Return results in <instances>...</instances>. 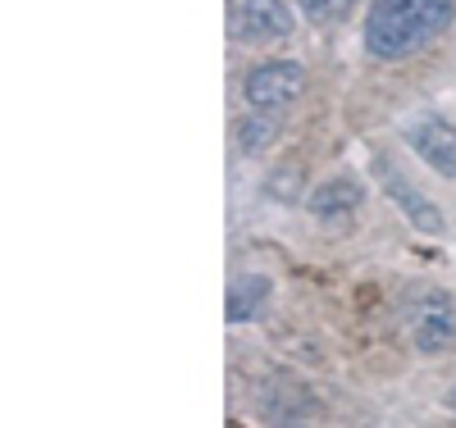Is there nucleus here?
<instances>
[{"label":"nucleus","mask_w":456,"mask_h":428,"mask_svg":"<svg viewBox=\"0 0 456 428\" xmlns=\"http://www.w3.org/2000/svg\"><path fill=\"white\" fill-rule=\"evenodd\" d=\"M456 0H374L365 14V51L374 60H406L452 23Z\"/></svg>","instance_id":"f257e3e1"},{"label":"nucleus","mask_w":456,"mask_h":428,"mask_svg":"<svg viewBox=\"0 0 456 428\" xmlns=\"http://www.w3.org/2000/svg\"><path fill=\"white\" fill-rule=\"evenodd\" d=\"M406 333L420 356H447L456 346V301L443 287H420L406 305Z\"/></svg>","instance_id":"f03ea898"},{"label":"nucleus","mask_w":456,"mask_h":428,"mask_svg":"<svg viewBox=\"0 0 456 428\" xmlns=\"http://www.w3.org/2000/svg\"><path fill=\"white\" fill-rule=\"evenodd\" d=\"M256 410L274 428H311L320 419V397L292 374H265L256 383Z\"/></svg>","instance_id":"7ed1b4c3"},{"label":"nucleus","mask_w":456,"mask_h":428,"mask_svg":"<svg viewBox=\"0 0 456 428\" xmlns=\"http://www.w3.org/2000/svg\"><path fill=\"white\" fill-rule=\"evenodd\" d=\"M247 105L260 109V114H283L301 101L306 92V69L297 60H265L247 73Z\"/></svg>","instance_id":"20e7f679"},{"label":"nucleus","mask_w":456,"mask_h":428,"mask_svg":"<svg viewBox=\"0 0 456 428\" xmlns=\"http://www.w3.org/2000/svg\"><path fill=\"white\" fill-rule=\"evenodd\" d=\"M228 28L247 46H270L292 36V10L283 0H228Z\"/></svg>","instance_id":"39448f33"},{"label":"nucleus","mask_w":456,"mask_h":428,"mask_svg":"<svg viewBox=\"0 0 456 428\" xmlns=\"http://www.w3.org/2000/svg\"><path fill=\"white\" fill-rule=\"evenodd\" d=\"M374 174H379V187H384V197L406 214L411 228H420V232H443V214H438V206H434L425 191L415 187V182L388 160V155H379V160H374Z\"/></svg>","instance_id":"423d86ee"},{"label":"nucleus","mask_w":456,"mask_h":428,"mask_svg":"<svg viewBox=\"0 0 456 428\" xmlns=\"http://www.w3.org/2000/svg\"><path fill=\"white\" fill-rule=\"evenodd\" d=\"M406 141H411V150L420 155L434 174L456 178V124H447V119H420V124L406 128Z\"/></svg>","instance_id":"0eeeda50"},{"label":"nucleus","mask_w":456,"mask_h":428,"mask_svg":"<svg viewBox=\"0 0 456 428\" xmlns=\"http://www.w3.org/2000/svg\"><path fill=\"white\" fill-rule=\"evenodd\" d=\"M361 201H365V187H361L352 174H333V178H324V182L311 191L306 210H311L315 219L333 223V219H347L352 210H361Z\"/></svg>","instance_id":"6e6552de"},{"label":"nucleus","mask_w":456,"mask_h":428,"mask_svg":"<svg viewBox=\"0 0 456 428\" xmlns=\"http://www.w3.org/2000/svg\"><path fill=\"white\" fill-rule=\"evenodd\" d=\"M274 296V283L265 279V274H242L233 279V287H228V305H224V315L228 324H251L265 305H270Z\"/></svg>","instance_id":"1a4fd4ad"},{"label":"nucleus","mask_w":456,"mask_h":428,"mask_svg":"<svg viewBox=\"0 0 456 428\" xmlns=\"http://www.w3.org/2000/svg\"><path fill=\"white\" fill-rule=\"evenodd\" d=\"M274 137H279V114H260V109H251L247 119L238 124V150H242V155H260Z\"/></svg>","instance_id":"9d476101"},{"label":"nucleus","mask_w":456,"mask_h":428,"mask_svg":"<svg viewBox=\"0 0 456 428\" xmlns=\"http://www.w3.org/2000/svg\"><path fill=\"white\" fill-rule=\"evenodd\" d=\"M301 14H306L311 23H338V19H347L356 0H297Z\"/></svg>","instance_id":"9b49d317"},{"label":"nucleus","mask_w":456,"mask_h":428,"mask_svg":"<svg viewBox=\"0 0 456 428\" xmlns=\"http://www.w3.org/2000/svg\"><path fill=\"white\" fill-rule=\"evenodd\" d=\"M265 191H270L274 201H297V191H301V169H297V165H283L270 182H265Z\"/></svg>","instance_id":"f8f14e48"},{"label":"nucleus","mask_w":456,"mask_h":428,"mask_svg":"<svg viewBox=\"0 0 456 428\" xmlns=\"http://www.w3.org/2000/svg\"><path fill=\"white\" fill-rule=\"evenodd\" d=\"M447 406H452V410H456V383H452V397H447Z\"/></svg>","instance_id":"ddd939ff"},{"label":"nucleus","mask_w":456,"mask_h":428,"mask_svg":"<svg viewBox=\"0 0 456 428\" xmlns=\"http://www.w3.org/2000/svg\"><path fill=\"white\" fill-rule=\"evenodd\" d=\"M228 428H238V424H228Z\"/></svg>","instance_id":"4468645a"}]
</instances>
